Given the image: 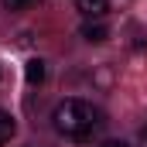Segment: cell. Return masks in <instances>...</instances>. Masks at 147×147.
<instances>
[{"mask_svg":"<svg viewBox=\"0 0 147 147\" xmlns=\"http://www.w3.org/2000/svg\"><path fill=\"white\" fill-rule=\"evenodd\" d=\"M75 7L86 14V17H103L110 10V0H75Z\"/></svg>","mask_w":147,"mask_h":147,"instance_id":"obj_2","label":"cell"},{"mask_svg":"<svg viewBox=\"0 0 147 147\" xmlns=\"http://www.w3.org/2000/svg\"><path fill=\"white\" fill-rule=\"evenodd\" d=\"M140 144L147 147V127H144V130H140Z\"/></svg>","mask_w":147,"mask_h":147,"instance_id":"obj_8","label":"cell"},{"mask_svg":"<svg viewBox=\"0 0 147 147\" xmlns=\"http://www.w3.org/2000/svg\"><path fill=\"white\" fill-rule=\"evenodd\" d=\"M96 147H127V144H123V140H99Z\"/></svg>","mask_w":147,"mask_h":147,"instance_id":"obj_7","label":"cell"},{"mask_svg":"<svg viewBox=\"0 0 147 147\" xmlns=\"http://www.w3.org/2000/svg\"><path fill=\"white\" fill-rule=\"evenodd\" d=\"M79 34L86 38V41H92V45H99V41H106V28L103 24H82Z\"/></svg>","mask_w":147,"mask_h":147,"instance_id":"obj_5","label":"cell"},{"mask_svg":"<svg viewBox=\"0 0 147 147\" xmlns=\"http://www.w3.org/2000/svg\"><path fill=\"white\" fill-rule=\"evenodd\" d=\"M24 75H28L31 86H41V82H45V62H41V58H31V62L24 65Z\"/></svg>","mask_w":147,"mask_h":147,"instance_id":"obj_4","label":"cell"},{"mask_svg":"<svg viewBox=\"0 0 147 147\" xmlns=\"http://www.w3.org/2000/svg\"><path fill=\"white\" fill-rule=\"evenodd\" d=\"M51 123L69 140H92L103 130L106 120H103V113L96 110L92 103H86V99H62L55 106V113H51Z\"/></svg>","mask_w":147,"mask_h":147,"instance_id":"obj_1","label":"cell"},{"mask_svg":"<svg viewBox=\"0 0 147 147\" xmlns=\"http://www.w3.org/2000/svg\"><path fill=\"white\" fill-rule=\"evenodd\" d=\"M17 134V120L7 110H0V144H10V137Z\"/></svg>","mask_w":147,"mask_h":147,"instance_id":"obj_3","label":"cell"},{"mask_svg":"<svg viewBox=\"0 0 147 147\" xmlns=\"http://www.w3.org/2000/svg\"><path fill=\"white\" fill-rule=\"evenodd\" d=\"M31 3H34V0H3V7H7V10H28Z\"/></svg>","mask_w":147,"mask_h":147,"instance_id":"obj_6","label":"cell"}]
</instances>
